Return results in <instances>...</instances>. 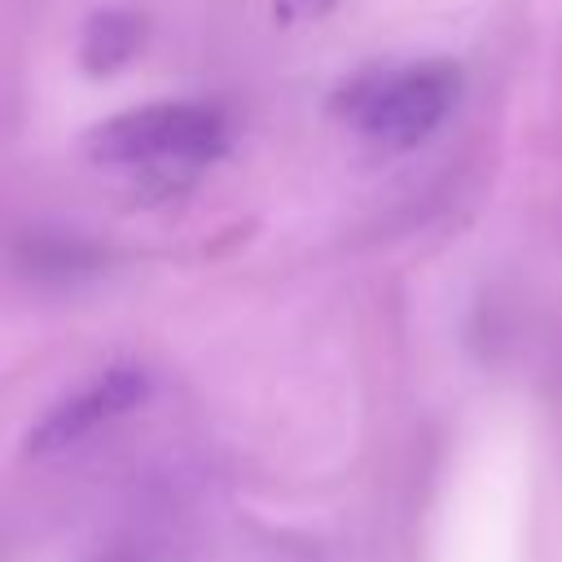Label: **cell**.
I'll list each match as a JSON object with an SVG mask.
<instances>
[{"label":"cell","instance_id":"cell-1","mask_svg":"<svg viewBox=\"0 0 562 562\" xmlns=\"http://www.w3.org/2000/svg\"><path fill=\"white\" fill-rule=\"evenodd\" d=\"M461 101V66L448 57L404 61L369 70L347 88V119L382 149H408L426 140Z\"/></svg>","mask_w":562,"mask_h":562},{"label":"cell","instance_id":"cell-2","mask_svg":"<svg viewBox=\"0 0 562 562\" xmlns=\"http://www.w3.org/2000/svg\"><path fill=\"white\" fill-rule=\"evenodd\" d=\"M224 145L220 110L202 101H154L97 123L83 149L101 167H198Z\"/></svg>","mask_w":562,"mask_h":562},{"label":"cell","instance_id":"cell-4","mask_svg":"<svg viewBox=\"0 0 562 562\" xmlns=\"http://www.w3.org/2000/svg\"><path fill=\"white\" fill-rule=\"evenodd\" d=\"M136 40H140L136 18H127V13L110 9V13H97V18L83 26L79 57H83V66H88L92 75H110L114 66H123V61L132 57Z\"/></svg>","mask_w":562,"mask_h":562},{"label":"cell","instance_id":"cell-3","mask_svg":"<svg viewBox=\"0 0 562 562\" xmlns=\"http://www.w3.org/2000/svg\"><path fill=\"white\" fill-rule=\"evenodd\" d=\"M140 378L136 373H105L101 382H92L83 395H75L66 408H57L48 422H44V443H61V439H70V435H79V430H88V426H97V422H105L110 413H119V408H127L136 395H140Z\"/></svg>","mask_w":562,"mask_h":562}]
</instances>
